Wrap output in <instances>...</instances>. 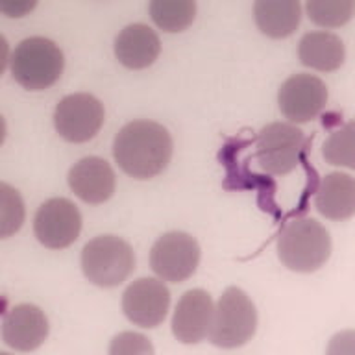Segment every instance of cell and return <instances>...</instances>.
Listing matches in <instances>:
<instances>
[{"mask_svg":"<svg viewBox=\"0 0 355 355\" xmlns=\"http://www.w3.org/2000/svg\"><path fill=\"white\" fill-rule=\"evenodd\" d=\"M82 230V215L71 200L50 198L35 213L33 232L43 246L61 250L71 246Z\"/></svg>","mask_w":355,"mask_h":355,"instance_id":"cell-9","label":"cell"},{"mask_svg":"<svg viewBox=\"0 0 355 355\" xmlns=\"http://www.w3.org/2000/svg\"><path fill=\"white\" fill-rule=\"evenodd\" d=\"M104 124V105L89 93L69 94L54 113V126L69 143H85Z\"/></svg>","mask_w":355,"mask_h":355,"instance_id":"cell-8","label":"cell"},{"mask_svg":"<svg viewBox=\"0 0 355 355\" xmlns=\"http://www.w3.org/2000/svg\"><path fill=\"white\" fill-rule=\"evenodd\" d=\"M135 255L132 246L115 235H100L85 244L82 270L89 282L98 287H116L132 274Z\"/></svg>","mask_w":355,"mask_h":355,"instance_id":"cell-4","label":"cell"},{"mask_svg":"<svg viewBox=\"0 0 355 355\" xmlns=\"http://www.w3.org/2000/svg\"><path fill=\"white\" fill-rule=\"evenodd\" d=\"M257 26L265 35L274 39L288 37L302 21L298 0H259L254 6Z\"/></svg>","mask_w":355,"mask_h":355,"instance_id":"cell-18","label":"cell"},{"mask_svg":"<svg viewBox=\"0 0 355 355\" xmlns=\"http://www.w3.org/2000/svg\"><path fill=\"white\" fill-rule=\"evenodd\" d=\"M326 355H355V329H346L333 335Z\"/></svg>","mask_w":355,"mask_h":355,"instance_id":"cell-24","label":"cell"},{"mask_svg":"<svg viewBox=\"0 0 355 355\" xmlns=\"http://www.w3.org/2000/svg\"><path fill=\"white\" fill-rule=\"evenodd\" d=\"M307 17L324 28L343 26L354 17V0H309L305 4Z\"/></svg>","mask_w":355,"mask_h":355,"instance_id":"cell-21","label":"cell"},{"mask_svg":"<svg viewBox=\"0 0 355 355\" xmlns=\"http://www.w3.org/2000/svg\"><path fill=\"white\" fill-rule=\"evenodd\" d=\"M171 307V293L163 282L141 277L122 294V311L130 322L141 327H157Z\"/></svg>","mask_w":355,"mask_h":355,"instance_id":"cell-10","label":"cell"},{"mask_svg":"<svg viewBox=\"0 0 355 355\" xmlns=\"http://www.w3.org/2000/svg\"><path fill=\"white\" fill-rule=\"evenodd\" d=\"M161 41L146 24H130L115 39V55L128 69H146L157 60Z\"/></svg>","mask_w":355,"mask_h":355,"instance_id":"cell-15","label":"cell"},{"mask_svg":"<svg viewBox=\"0 0 355 355\" xmlns=\"http://www.w3.org/2000/svg\"><path fill=\"white\" fill-rule=\"evenodd\" d=\"M331 254V239L320 222L296 218L283 227L277 239V255L294 272L318 270Z\"/></svg>","mask_w":355,"mask_h":355,"instance_id":"cell-2","label":"cell"},{"mask_svg":"<svg viewBox=\"0 0 355 355\" xmlns=\"http://www.w3.org/2000/svg\"><path fill=\"white\" fill-rule=\"evenodd\" d=\"M24 220V204L21 194L8 183H0V237L6 239L19 232Z\"/></svg>","mask_w":355,"mask_h":355,"instance_id":"cell-22","label":"cell"},{"mask_svg":"<svg viewBox=\"0 0 355 355\" xmlns=\"http://www.w3.org/2000/svg\"><path fill=\"white\" fill-rule=\"evenodd\" d=\"M0 355H10V354H0Z\"/></svg>","mask_w":355,"mask_h":355,"instance_id":"cell-26","label":"cell"},{"mask_svg":"<svg viewBox=\"0 0 355 355\" xmlns=\"http://www.w3.org/2000/svg\"><path fill=\"white\" fill-rule=\"evenodd\" d=\"M49 337V320L37 305H15L4 315L2 338L4 343L19 352L37 349Z\"/></svg>","mask_w":355,"mask_h":355,"instance_id":"cell-13","label":"cell"},{"mask_svg":"<svg viewBox=\"0 0 355 355\" xmlns=\"http://www.w3.org/2000/svg\"><path fill=\"white\" fill-rule=\"evenodd\" d=\"M257 311L248 294L239 287H227L215 307L209 340L218 348H239L254 337Z\"/></svg>","mask_w":355,"mask_h":355,"instance_id":"cell-5","label":"cell"},{"mask_svg":"<svg viewBox=\"0 0 355 355\" xmlns=\"http://www.w3.org/2000/svg\"><path fill=\"white\" fill-rule=\"evenodd\" d=\"M215 305L204 288H193L183 294L172 316V333L183 344H196L211 331Z\"/></svg>","mask_w":355,"mask_h":355,"instance_id":"cell-12","label":"cell"},{"mask_svg":"<svg viewBox=\"0 0 355 355\" xmlns=\"http://www.w3.org/2000/svg\"><path fill=\"white\" fill-rule=\"evenodd\" d=\"M198 263V243L193 235L183 232H168L161 235L150 252V266L163 282H185L193 276Z\"/></svg>","mask_w":355,"mask_h":355,"instance_id":"cell-7","label":"cell"},{"mask_svg":"<svg viewBox=\"0 0 355 355\" xmlns=\"http://www.w3.org/2000/svg\"><path fill=\"white\" fill-rule=\"evenodd\" d=\"M116 165L135 180L157 176L172 157V139L154 121H133L116 133L113 143Z\"/></svg>","mask_w":355,"mask_h":355,"instance_id":"cell-1","label":"cell"},{"mask_svg":"<svg viewBox=\"0 0 355 355\" xmlns=\"http://www.w3.org/2000/svg\"><path fill=\"white\" fill-rule=\"evenodd\" d=\"M63 52L44 37H28L17 44L10 60L17 83L30 91H43L54 85L63 72Z\"/></svg>","mask_w":355,"mask_h":355,"instance_id":"cell-3","label":"cell"},{"mask_svg":"<svg viewBox=\"0 0 355 355\" xmlns=\"http://www.w3.org/2000/svg\"><path fill=\"white\" fill-rule=\"evenodd\" d=\"M150 17L163 32L178 33L187 30L196 17L193 0H154L148 6Z\"/></svg>","mask_w":355,"mask_h":355,"instance_id":"cell-19","label":"cell"},{"mask_svg":"<svg viewBox=\"0 0 355 355\" xmlns=\"http://www.w3.org/2000/svg\"><path fill=\"white\" fill-rule=\"evenodd\" d=\"M327 102V87L313 74H294L282 83L277 93L279 110L291 122H309Z\"/></svg>","mask_w":355,"mask_h":355,"instance_id":"cell-11","label":"cell"},{"mask_svg":"<svg viewBox=\"0 0 355 355\" xmlns=\"http://www.w3.org/2000/svg\"><path fill=\"white\" fill-rule=\"evenodd\" d=\"M344 43L331 32H309L300 41L298 58L302 65L315 71H337L344 63Z\"/></svg>","mask_w":355,"mask_h":355,"instance_id":"cell-17","label":"cell"},{"mask_svg":"<svg viewBox=\"0 0 355 355\" xmlns=\"http://www.w3.org/2000/svg\"><path fill=\"white\" fill-rule=\"evenodd\" d=\"M304 144L302 130L287 122H272L257 135L255 157L263 171L283 176L296 168Z\"/></svg>","mask_w":355,"mask_h":355,"instance_id":"cell-6","label":"cell"},{"mask_svg":"<svg viewBox=\"0 0 355 355\" xmlns=\"http://www.w3.org/2000/svg\"><path fill=\"white\" fill-rule=\"evenodd\" d=\"M69 185L85 204H104L115 193V172L102 157H83L69 172Z\"/></svg>","mask_w":355,"mask_h":355,"instance_id":"cell-14","label":"cell"},{"mask_svg":"<svg viewBox=\"0 0 355 355\" xmlns=\"http://www.w3.org/2000/svg\"><path fill=\"white\" fill-rule=\"evenodd\" d=\"M315 205L329 220H344L355 215V178L344 172H331L322 178L316 189Z\"/></svg>","mask_w":355,"mask_h":355,"instance_id":"cell-16","label":"cell"},{"mask_svg":"<svg viewBox=\"0 0 355 355\" xmlns=\"http://www.w3.org/2000/svg\"><path fill=\"white\" fill-rule=\"evenodd\" d=\"M110 355H154V346L141 333L122 331L111 340Z\"/></svg>","mask_w":355,"mask_h":355,"instance_id":"cell-23","label":"cell"},{"mask_svg":"<svg viewBox=\"0 0 355 355\" xmlns=\"http://www.w3.org/2000/svg\"><path fill=\"white\" fill-rule=\"evenodd\" d=\"M322 154L329 165L355 171V121L335 130L322 146Z\"/></svg>","mask_w":355,"mask_h":355,"instance_id":"cell-20","label":"cell"},{"mask_svg":"<svg viewBox=\"0 0 355 355\" xmlns=\"http://www.w3.org/2000/svg\"><path fill=\"white\" fill-rule=\"evenodd\" d=\"M35 8V2H15V4H2L0 10L4 11L8 17H22L26 15L28 11Z\"/></svg>","mask_w":355,"mask_h":355,"instance_id":"cell-25","label":"cell"}]
</instances>
